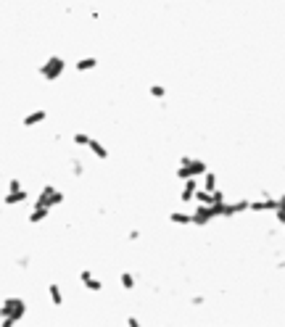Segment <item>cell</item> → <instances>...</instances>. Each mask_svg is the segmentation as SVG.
<instances>
[{"label":"cell","mask_w":285,"mask_h":327,"mask_svg":"<svg viewBox=\"0 0 285 327\" xmlns=\"http://www.w3.org/2000/svg\"><path fill=\"white\" fill-rule=\"evenodd\" d=\"M24 317H27V301H24V298H16V296L5 298L3 309H0V325L14 327V325H19V322H24Z\"/></svg>","instance_id":"6da1fadb"},{"label":"cell","mask_w":285,"mask_h":327,"mask_svg":"<svg viewBox=\"0 0 285 327\" xmlns=\"http://www.w3.org/2000/svg\"><path fill=\"white\" fill-rule=\"evenodd\" d=\"M206 174V164L201 159H183L177 164V180H201Z\"/></svg>","instance_id":"7a4b0ae2"},{"label":"cell","mask_w":285,"mask_h":327,"mask_svg":"<svg viewBox=\"0 0 285 327\" xmlns=\"http://www.w3.org/2000/svg\"><path fill=\"white\" fill-rule=\"evenodd\" d=\"M35 204L45 206V208H53L58 204H63V190H58L53 182H45V185L40 187V193L35 195Z\"/></svg>","instance_id":"3957f363"},{"label":"cell","mask_w":285,"mask_h":327,"mask_svg":"<svg viewBox=\"0 0 285 327\" xmlns=\"http://www.w3.org/2000/svg\"><path fill=\"white\" fill-rule=\"evenodd\" d=\"M66 69H69V61H66V58L50 56V58H45V63L40 66V77H42V80H58V77L66 74Z\"/></svg>","instance_id":"277c9868"},{"label":"cell","mask_w":285,"mask_h":327,"mask_svg":"<svg viewBox=\"0 0 285 327\" xmlns=\"http://www.w3.org/2000/svg\"><path fill=\"white\" fill-rule=\"evenodd\" d=\"M48 116H50L48 108H35V111H29V114L24 116L21 124H24L27 129H29V127H40V124H45V119H48Z\"/></svg>","instance_id":"5b68a950"},{"label":"cell","mask_w":285,"mask_h":327,"mask_svg":"<svg viewBox=\"0 0 285 327\" xmlns=\"http://www.w3.org/2000/svg\"><path fill=\"white\" fill-rule=\"evenodd\" d=\"M85 150H87V153H93V156H95V161H108V148L103 145L101 140H95V137H87Z\"/></svg>","instance_id":"8992f818"},{"label":"cell","mask_w":285,"mask_h":327,"mask_svg":"<svg viewBox=\"0 0 285 327\" xmlns=\"http://www.w3.org/2000/svg\"><path fill=\"white\" fill-rule=\"evenodd\" d=\"M80 283L87 287V290H93V293H101L103 290V280H98L93 274V269H82L80 272Z\"/></svg>","instance_id":"52a82bcc"},{"label":"cell","mask_w":285,"mask_h":327,"mask_svg":"<svg viewBox=\"0 0 285 327\" xmlns=\"http://www.w3.org/2000/svg\"><path fill=\"white\" fill-rule=\"evenodd\" d=\"M95 66H98V58H95V56L77 58V61L71 63V69H74V74H85V71H93Z\"/></svg>","instance_id":"ba28073f"},{"label":"cell","mask_w":285,"mask_h":327,"mask_svg":"<svg viewBox=\"0 0 285 327\" xmlns=\"http://www.w3.org/2000/svg\"><path fill=\"white\" fill-rule=\"evenodd\" d=\"M48 298L53 301L56 309H63V293H61V285H48Z\"/></svg>","instance_id":"9c48e42d"},{"label":"cell","mask_w":285,"mask_h":327,"mask_svg":"<svg viewBox=\"0 0 285 327\" xmlns=\"http://www.w3.org/2000/svg\"><path fill=\"white\" fill-rule=\"evenodd\" d=\"M119 285L124 287V290H132V287H135V274L129 272V269L119 272Z\"/></svg>","instance_id":"30bf717a"},{"label":"cell","mask_w":285,"mask_h":327,"mask_svg":"<svg viewBox=\"0 0 285 327\" xmlns=\"http://www.w3.org/2000/svg\"><path fill=\"white\" fill-rule=\"evenodd\" d=\"M148 93H151V98H156V101H164V98H166V87H164V84H151Z\"/></svg>","instance_id":"8fae6325"}]
</instances>
